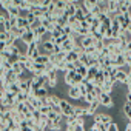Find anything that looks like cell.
Returning a JSON list of instances; mask_svg holds the SVG:
<instances>
[{
    "mask_svg": "<svg viewBox=\"0 0 131 131\" xmlns=\"http://www.w3.org/2000/svg\"><path fill=\"white\" fill-rule=\"evenodd\" d=\"M28 97H29V94L28 93H19L17 96H16V105L17 103H25V102H28Z\"/></svg>",
    "mask_w": 131,
    "mask_h": 131,
    "instance_id": "7402d4cb",
    "label": "cell"
},
{
    "mask_svg": "<svg viewBox=\"0 0 131 131\" xmlns=\"http://www.w3.org/2000/svg\"><path fill=\"white\" fill-rule=\"evenodd\" d=\"M43 116H48L51 111H52V108H51V105H45V106H40V110H39Z\"/></svg>",
    "mask_w": 131,
    "mask_h": 131,
    "instance_id": "f1b7e54d",
    "label": "cell"
},
{
    "mask_svg": "<svg viewBox=\"0 0 131 131\" xmlns=\"http://www.w3.org/2000/svg\"><path fill=\"white\" fill-rule=\"evenodd\" d=\"M46 100H48V105H60V102H62V99L57 94H48Z\"/></svg>",
    "mask_w": 131,
    "mask_h": 131,
    "instance_id": "ffe728a7",
    "label": "cell"
},
{
    "mask_svg": "<svg viewBox=\"0 0 131 131\" xmlns=\"http://www.w3.org/2000/svg\"><path fill=\"white\" fill-rule=\"evenodd\" d=\"M97 100H99L100 106H105V108H113V105H114V100H113L111 94H105V93H102V94L97 97Z\"/></svg>",
    "mask_w": 131,
    "mask_h": 131,
    "instance_id": "5b68a950",
    "label": "cell"
},
{
    "mask_svg": "<svg viewBox=\"0 0 131 131\" xmlns=\"http://www.w3.org/2000/svg\"><path fill=\"white\" fill-rule=\"evenodd\" d=\"M60 110H62V114L63 116H67V117H70V116H74V105L73 103H70L68 100H63L62 99V102H60Z\"/></svg>",
    "mask_w": 131,
    "mask_h": 131,
    "instance_id": "277c9868",
    "label": "cell"
},
{
    "mask_svg": "<svg viewBox=\"0 0 131 131\" xmlns=\"http://www.w3.org/2000/svg\"><path fill=\"white\" fill-rule=\"evenodd\" d=\"M99 70H100L99 67H91V68H88V76H86V80H90V82H93Z\"/></svg>",
    "mask_w": 131,
    "mask_h": 131,
    "instance_id": "44dd1931",
    "label": "cell"
},
{
    "mask_svg": "<svg viewBox=\"0 0 131 131\" xmlns=\"http://www.w3.org/2000/svg\"><path fill=\"white\" fill-rule=\"evenodd\" d=\"M129 32H131V28H129Z\"/></svg>",
    "mask_w": 131,
    "mask_h": 131,
    "instance_id": "1f68e13d",
    "label": "cell"
},
{
    "mask_svg": "<svg viewBox=\"0 0 131 131\" xmlns=\"http://www.w3.org/2000/svg\"><path fill=\"white\" fill-rule=\"evenodd\" d=\"M79 60L82 62V65H85V67H86V68L90 67V56H88L86 52H83V54H80V57H79Z\"/></svg>",
    "mask_w": 131,
    "mask_h": 131,
    "instance_id": "d4e9b609",
    "label": "cell"
},
{
    "mask_svg": "<svg viewBox=\"0 0 131 131\" xmlns=\"http://www.w3.org/2000/svg\"><path fill=\"white\" fill-rule=\"evenodd\" d=\"M48 90L43 86V88H39V90H36L34 93H32V96L34 97H37V99H45V97H48Z\"/></svg>",
    "mask_w": 131,
    "mask_h": 131,
    "instance_id": "ac0fdd59",
    "label": "cell"
},
{
    "mask_svg": "<svg viewBox=\"0 0 131 131\" xmlns=\"http://www.w3.org/2000/svg\"><path fill=\"white\" fill-rule=\"evenodd\" d=\"M46 82H48L46 76H32V77H31V83H32V93H34L36 90H39V88H43ZM32 93H31V94H32Z\"/></svg>",
    "mask_w": 131,
    "mask_h": 131,
    "instance_id": "7a4b0ae2",
    "label": "cell"
},
{
    "mask_svg": "<svg viewBox=\"0 0 131 131\" xmlns=\"http://www.w3.org/2000/svg\"><path fill=\"white\" fill-rule=\"evenodd\" d=\"M8 14H9V17L11 19H17V17H20L23 13H22V9L19 8V6H16V5H13L9 9H8Z\"/></svg>",
    "mask_w": 131,
    "mask_h": 131,
    "instance_id": "4fadbf2b",
    "label": "cell"
},
{
    "mask_svg": "<svg viewBox=\"0 0 131 131\" xmlns=\"http://www.w3.org/2000/svg\"><path fill=\"white\" fill-rule=\"evenodd\" d=\"M80 43H82V46L86 49V48H90V46H94V45H96V39H94L93 36H88V37L80 39Z\"/></svg>",
    "mask_w": 131,
    "mask_h": 131,
    "instance_id": "7c38bea8",
    "label": "cell"
},
{
    "mask_svg": "<svg viewBox=\"0 0 131 131\" xmlns=\"http://www.w3.org/2000/svg\"><path fill=\"white\" fill-rule=\"evenodd\" d=\"M16 96L14 93H9V91H5L2 93V96H0V103L2 105H16Z\"/></svg>",
    "mask_w": 131,
    "mask_h": 131,
    "instance_id": "3957f363",
    "label": "cell"
},
{
    "mask_svg": "<svg viewBox=\"0 0 131 131\" xmlns=\"http://www.w3.org/2000/svg\"><path fill=\"white\" fill-rule=\"evenodd\" d=\"M25 17H26V20H28V23L31 25V23H34L36 20H37V17H36V14L34 13H31V11H28V13H25Z\"/></svg>",
    "mask_w": 131,
    "mask_h": 131,
    "instance_id": "484cf974",
    "label": "cell"
},
{
    "mask_svg": "<svg viewBox=\"0 0 131 131\" xmlns=\"http://www.w3.org/2000/svg\"><path fill=\"white\" fill-rule=\"evenodd\" d=\"M100 106V103H99V100L96 99L94 102H91L90 105H88V108H90V114L91 116H94V114H97V108Z\"/></svg>",
    "mask_w": 131,
    "mask_h": 131,
    "instance_id": "603a6c76",
    "label": "cell"
},
{
    "mask_svg": "<svg viewBox=\"0 0 131 131\" xmlns=\"http://www.w3.org/2000/svg\"><path fill=\"white\" fill-rule=\"evenodd\" d=\"M76 73H77V71H68V73H65V74H63V83H65V85H68L70 88L74 86V77H76Z\"/></svg>",
    "mask_w": 131,
    "mask_h": 131,
    "instance_id": "ba28073f",
    "label": "cell"
},
{
    "mask_svg": "<svg viewBox=\"0 0 131 131\" xmlns=\"http://www.w3.org/2000/svg\"><path fill=\"white\" fill-rule=\"evenodd\" d=\"M96 99H97V97H96V94H94V93H88V94L85 96V99H83V100L90 105V103H91V102H94Z\"/></svg>",
    "mask_w": 131,
    "mask_h": 131,
    "instance_id": "83f0119b",
    "label": "cell"
},
{
    "mask_svg": "<svg viewBox=\"0 0 131 131\" xmlns=\"http://www.w3.org/2000/svg\"><path fill=\"white\" fill-rule=\"evenodd\" d=\"M17 28L29 29V23H28V20H26V17H25V13H23L20 17H17Z\"/></svg>",
    "mask_w": 131,
    "mask_h": 131,
    "instance_id": "5bb4252c",
    "label": "cell"
},
{
    "mask_svg": "<svg viewBox=\"0 0 131 131\" xmlns=\"http://www.w3.org/2000/svg\"><path fill=\"white\" fill-rule=\"evenodd\" d=\"M67 5H68V2H65V0H56V6H57V9H60V11H65V9H67Z\"/></svg>",
    "mask_w": 131,
    "mask_h": 131,
    "instance_id": "4316f807",
    "label": "cell"
},
{
    "mask_svg": "<svg viewBox=\"0 0 131 131\" xmlns=\"http://www.w3.org/2000/svg\"><path fill=\"white\" fill-rule=\"evenodd\" d=\"M74 114H76L77 117L91 116V114H90V108H88V106H74Z\"/></svg>",
    "mask_w": 131,
    "mask_h": 131,
    "instance_id": "30bf717a",
    "label": "cell"
},
{
    "mask_svg": "<svg viewBox=\"0 0 131 131\" xmlns=\"http://www.w3.org/2000/svg\"><path fill=\"white\" fill-rule=\"evenodd\" d=\"M76 45H77V42H74V40L68 39L67 42H65V43L62 45V49H63L65 52H70V51H73V49L76 48Z\"/></svg>",
    "mask_w": 131,
    "mask_h": 131,
    "instance_id": "2e32d148",
    "label": "cell"
},
{
    "mask_svg": "<svg viewBox=\"0 0 131 131\" xmlns=\"http://www.w3.org/2000/svg\"><path fill=\"white\" fill-rule=\"evenodd\" d=\"M68 96H70V99H73V100H80V99H82V94H80V91H79L77 86L68 88Z\"/></svg>",
    "mask_w": 131,
    "mask_h": 131,
    "instance_id": "9c48e42d",
    "label": "cell"
},
{
    "mask_svg": "<svg viewBox=\"0 0 131 131\" xmlns=\"http://www.w3.org/2000/svg\"><path fill=\"white\" fill-rule=\"evenodd\" d=\"M125 52H131V42L126 43V51H125Z\"/></svg>",
    "mask_w": 131,
    "mask_h": 131,
    "instance_id": "4dcf8cb0",
    "label": "cell"
},
{
    "mask_svg": "<svg viewBox=\"0 0 131 131\" xmlns=\"http://www.w3.org/2000/svg\"><path fill=\"white\" fill-rule=\"evenodd\" d=\"M77 8H79V3H77V5H76V3H68V5H67V9H65V13H67L70 17H71V16H76Z\"/></svg>",
    "mask_w": 131,
    "mask_h": 131,
    "instance_id": "d6986e66",
    "label": "cell"
},
{
    "mask_svg": "<svg viewBox=\"0 0 131 131\" xmlns=\"http://www.w3.org/2000/svg\"><path fill=\"white\" fill-rule=\"evenodd\" d=\"M119 39H120L122 43H129L131 42V32H129V29H122L120 34H119Z\"/></svg>",
    "mask_w": 131,
    "mask_h": 131,
    "instance_id": "9a60e30c",
    "label": "cell"
},
{
    "mask_svg": "<svg viewBox=\"0 0 131 131\" xmlns=\"http://www.w3.org/2000/svg\"><path fill=\"white\" fill-rule=\"evenodd\" d=\"M93 83H94L96 86H102V85L105 83V76H103V70H102V68L97 71V74H96V77H94Z\"/></svg>",
    "mask_w": 131,
    "mask_h": 131,
    "instance_id": "8fae6325",
    "label": "cell"
},
{
    "mask_svg": "<svg viewBox=\"0 0 131 131\" xmlns=\"http://www.w3.org/2000/svg\"><path fill=\"white\" fill-rule=\"evenodd\" d=\"M76 71H77L79 74H82V76H83V77L86 79V76H88V68L85 67V65H82V67H80V68H77Z\"/></svg>",
    "mask_w": 131,
    "mask_h": 131,
    "instance_id": "f546056e",
    "label": "cell"
},
{
    "mask_svg": "<svg viewBox=\"0 0 131 131\" xmlns=\"http://www.w3.org/2000/svg\"><path fill=\"white\" fill-rule=\"evenodd\" d=\"M93 122L94 123H103V125L110 126L113 123V116L106 114V113H97V114L93 116Z\"/></svg>",
    "mask_w": 131,
    "mask_h": 131,
    "instance_id": "6da1fadb",
    "label": "cell"
},
{
    "mask_svg": "<svg viewBox=\"0 0 131 131\" xmlns=\"http://www.w3.org/2000/svg\"><path fill=\"white\" fill-rule=\"evenodd\" d=\"M22 43L23 45H29V43H32V42H36V37H34V31H31V29H26L25 32H23V36H22Z\"/></svg>",
    "mask_w": 131,
    "mask_h": 131,
    "instance_id": "52a82bcc",
    "label": "cell"
},
{
    "mask_svg": "<svg viewBox=\"0 0 131 131\" xmlns=\"http://www.w3.org/2000/svg\"><path fill=\"white\" fill-rule=\"evenodd\" d=\"M34 62H37V63H42V65H46V63H49V56L48 54H40Z\"/></svg>",
    "mask_w": 131,
    "mask_h": 131,
    "instance_id": "cb8c5ba5",
    "label": "cell"
},
{
    "mask_svg": "<svg viewBox=\"0 0 131 131\" xmlns=\"http://www.w3.org/2000/svg\"><path fill=\"white\" fill-rule=\"evenodd\" d=\"M79 57H80V54H79V52H76V51L73 49V51L67 52V59H65V60H67L68 63H74V62H77V60H79Z\"/></svg>",
    "mask_w": 131,
    "mask_h": 131,
    "instance_id": "e0dca14e",
    "label": "cell"
},
{
    "mask_svg": "<svg viewBox=\"0 0 131 131\" xmlns=\"http://www.w3.org/2000/svg\"><path fill=\"white\" fill-rule=\"evenodd\" d=\"M19 85H20V90H22L23 93H28V94L32 93V83H31V79H25V77L22 76L20 80H19Z\"/></svg>",
    "mask_w": 131,
    "mask_h": 131,
    "instance_id": "8992f818",
    "label": "cell"
}]
</instances>
